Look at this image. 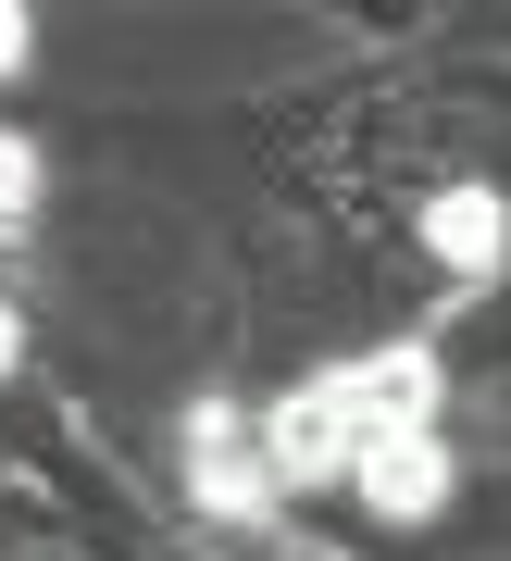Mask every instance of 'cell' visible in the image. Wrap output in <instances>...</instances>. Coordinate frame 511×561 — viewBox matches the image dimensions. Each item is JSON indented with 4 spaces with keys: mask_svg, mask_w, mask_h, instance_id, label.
<instances>
[{
    "mask_svg": "<svg viewBox=\"0 0 511 561\" xmlns=\"http://www.w3.org/2000/svg\"><path fill=\"white\" fill-rule=\"evenodd\" d=\"M350 474H362V500L387 512V524H424L436 500H450V449H436V424H362Z\"/></svg>",
    "mask_w": 511,
    "mask_h": 561,
    "instance_id": "cell-2",
    "label": "cell"
},
{
    "mask_svg": "<svg viewBox=\"0 0 511 561\" xmlns=\"http://www.w3.org/2000/svg\"><path fill=\"white\" fill-rule=\"evenodd\" d=\"M350 449H362V412H350V375H325V387H299V400L262 424V474L275 486H325V474H350Z\"/></svg>",
    "mask_w": 511,
    "mask_h": 561,
    "instance_id": "cell-1",
    "label": "cell"
},
{
    "mask_svg": "<svg viewBox=\"0 0 511 561\" xmlns=\"http://www.w3.org/2000/svg\"><path fill=\"white\" fill-rule=\"evenodd\" d=\"M25 201H38V150L0 138V213H25Z\"/></svg>",
    "mask_w": 511,
    "mask_h": 561,
    "instance_id": "cell-5",
    "label": "cell"
},
{
    "mask_svg": "<svg viewBox=\"0 0 511 561\" xmlns=\"http://www.w3.org/2000/svg\"><path fill=\"white\" fill-rule=\"evenodd\" d=\"M13 350H25V337H13V312H0V375H13Z\"/></svg>",
    "mask_w": 511,
    "mask_h": 561,
    "instance_id": "cell-7",
    "label": "cell"
},
{
    "mask_svg": "<svg viewBox=\"0 0 511 561\" xmlns=\"http://www.w3.org/2000/svg\"><path fill=\"white\" fill-rule=\"evenodd\" d=\"M424 250H436V262H462V275H499V250H511L499 187H450V201L424 213Z\"/></svg>",
    "mask_w": 511,
    "mask_h": 561,
    "instance_id": "cell-4",
    "label": "cell"
},
{
    "mask_svg": "<svg viewBox=\"0 0 511 561\" xmlns=\"http://www.w3.org/2000/svg\"><path fill=\"white\" fill-rule=\"evenodd\" d=\"M188 486H200L213 512H262V500H275V474H262V449H250L237 412H200V424H188Z\"/></svg>",
    "mask_w": 511,
    "mask_h": 561,
    "instance_id": "cell-3",
    "label": "cell"
},
{
    "mask_svg": "<svg viewBox=\"0 0 511 561\" xmlns=\"http://www.w3.org/2000/svg\"><path fill=\"white\" fill-rule=\"evenodd\" d=\"M13 62H25V13L0 0V76H13Z\"/></svg>",
    "mask_w": 511,
    "mask_h": 561,
    "instance_id": "cell-6",
    "label": "cell"
}]
</instances>
